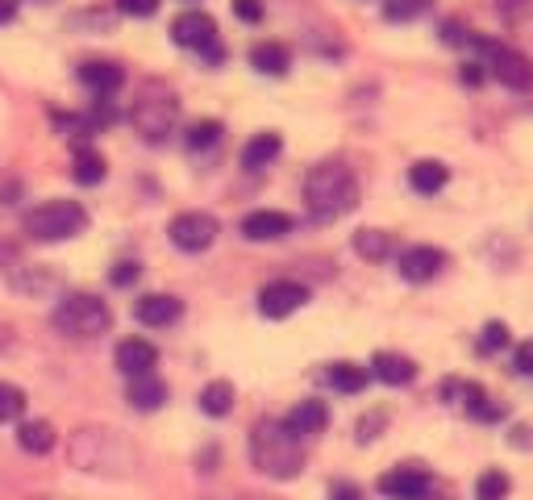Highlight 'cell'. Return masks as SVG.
Returning a JSON list of instances; mask_svg holds the SVG:
<instances>
[{
	"label": "cell",
	"mask_w": 533,
	"mask_h": 500,
	"mask_svg": "<svg viewBox=\"0 0 533 500\" xmlns=\"http://www.w3.org/2000/svg\"><path fill=\"white\" fill-rule=\"evenodd\" d=\"M475 500H509V475L504 471H484L475 480Z\"/></svg>",
	"instance_id": "obj_30"
},
{
	"label": "cell",
	"mask_w": 533,
	"mask_h": 500,
	"mask_svg": "<svg viewBox=\"0 0 533 500\" xmlns=\"http://www.w3.org/2000/svg\"><path fill=\"white\" fill-rule=\"evenodd\" d=\"M180 313H184V305H180L175 296H167V292L142 296L138 305H134V317H138L142 325H155V330H163V325H175V321H180Z\"/></svg>",
	"instance_id": "obj_16"
},
{
	"label": "cell",
	"mask_w": 533,
	"mask_h": 500,
	"mask_svg": "<svg viewBox=\"0 0 533 500\" xmlns=\"http://www.w3.org/2000/svg\"><path fill=\"white\" fill-rule=\"evenodd\" d=\"M125 400H130L138 413H155V409H163V400H167V384L159 380L155 371L138 375V380H130V392H125Z\"/></svg>",
	"instance_id": "obj_19"
},
{
	"label": "cell",
	"mask_w": 533,
	"mask_h": 500,
	"mask_svg": "<svg viewBox=\"0 0 533 500\" xmlns=\"http://www.w3.org/2000/svg\"><path fill=\"white\" fill-rule=\"evenodd\" d=\"M17 17V5H13V0H0V25H9Z\"/></svg>",
	"instance_id": "obj_41"
},
{
	"label": "cell",
	"mask_w": 533,
	"mask_h": 500,
	"mask_svg": "<svg viewBox=\"0 0 533 500\" xmlns=\"http://www.w3.org/2000/svg\"><path fill=\"white\" fill-rule=\"evenodd\" d=\"M288 234H292V217L279 209H255L242 217V238H250V242H275Z\"/></svg>",
	"instance_id": "obj_13"
},
{
	"label": "cell",
	"mask_w": 533,
	"mask_h": 500,
	"mask_svg": "<svg viewBox=\"0 0 533 500\" xmlns=\"http://www.w3.org/2000/svg\"><path fill=\"white\" fill-rule=\"evenodd\" d=\"M9 284H13L17 292H30V296H42V292H55V288H59V280H55V275H50L46 267H21Z\"/></svg>",
	"instance_id": "obj_27"
},
{
	"label": "cell",
	"mask_w": 533,
	"mask_h": 500,
	"mask_svg": "<svg viewBox=\"0 0 533 500\" xmlns=\"http://www.w3.org/2000/svg\"><path fill=\"white\" fill-rule=\"evenodd\" d=\"M446 180H450V171H446V163H438V159H421V163L409 167V184H413V192H421V196L442 192Z\"/></svg>",
	"instance_id": "obj_21"
},
{
	"label": "cell",
	"mask_w": 533,
	"mask_h": 500,
	"mask_svg": "<svg viewBox=\"0 0 533 500\" xmlns=\"http://www.w3.org/2000/svg\"><path fill=\"white\" fill-rule=\"evenodd\" d=\"M379 492H384L388 500H429V492H434V475H429L425 467H396L388 471L384 480H379Z\"/></svg>",
	"instance_id": "obj_10"
},
{
	"label": "cell",
	"mask_w": 533,
	"mask_h": 500,
	"mask_svg": "<svg viewBox=\"0 0 533 500\" xmlns=\"http://www.w3.org/2000/svg\"><path fill=\"white\" fill-rule=\"evenodd\" d=\"M325 380H329V388H334V392L354 396V392H363V388H367L371 371H367V367H359V363H329Z\"/></svg>",
	"instance_id": "obj_22"
},
{
	"label": "cell",
	"mask_w": 533,
	"mask_h": 500,
	"mask_svg": "<svg viewBox=\"0 0 533 500\" xmlns=\"http://www.w3.org/2000/svg\"><path fill=\"white\" fill-rule=\"evenodd\" d=\"M442 267H446V255H442L438 246H409L400 255V275L409 284H429Z\"/></svg>",
	"instance_id": "obj_12"
},
{
	"label": "cell",
	"mask_w": 533,
	"mask_h": 500,
	"mask_svg": "<svg viewBox=\"0 0 533 500\" xmlns=\"http://www.w3.org/2000/svg\"><path fill=\"white\" fill-rule=\"evenodd\" d=\"M354 250H359L367 263H384L392 250H396V242L384 230H359V234H354Z\"/></svg>",
	"instance_id": "obj_26"
},
{
	"label": "cell",
	"mask_w": 533,
	"mask_h": 500,
	"mask_svg": "<svg viewBox=\"0 0 533 500\" xmlns=\"http://www.w3.org/2000/svg\"><path fill=\"white\" fill-rule=\"evenodd\" d=\"M513 367H517L521 375H533V342H521V346H517V355H513Z\"/></svg>",
	"instance_id": "obj_38"
},
{
	"label": "cell",
	"mask_w": 533,
	"mask_h": 500,
	"mask_svg": "<svg viewBox=\"0 0 533 500\" xmlns=\"http://www.w3.org/2000/svg\"><path fill=\"white\" fill-rule=\"evenodd\" d=\"M234 409V384L230 380H213L200 388V413L205 417H225Z\"/></svg>",
	"instance_id": "obj_25"
},
{
	"label": "cell",
	"mask_w": 533,
	"mask_h": 500,
	"mask_svg": "<svg viewBox=\"0 0 533 500\" xmlns=\"http://www.w3.org/2000/svg\"><path fill=\"white\" fill-rule=\"evenodd\" d=\"M221 121H196L192 130H188V150H209V146H217L221 142Z\"/></svg>",
	"instance_id": "obj_31"
},
{
	"label": "cell",
	"mask_w": 533,
	"mask_h": 500,
	"mask_svg": "<svg viewBox=\"0 0 533 500\" xmlns=\"http://www.w3.org/2000/svg\"><path fill=\"white\" fill-rule=\"evenodd\" d=\"M525 5H529V0H500V13H504V17H517Z\"/></svg>",
	"instance_id": "obj_40"
},
{
	"label": "cell",
	"mask_w": 533,
	"mask_h": 500,
	"mask_svg": "<svg viewBox=\"0 0 533 500\" xmlns=\"http://www.w3.org/2000/svg\"><path fill=\"white\" fill-rule=\"evenodd\" d=\"M230 500H275V496H230Z\"/></svg>",
	"instance_id": "obj_43"
},
{
	"label": "cell",
	"mask_w": 533,
	"mask_h": 500,
	"mask_svg": "<svg viewBox=\"0 0 533 500\" xmlns=\"http://www.w3.org/2000/svg\"><path fill=\"white\" fill-rule=\"evenodd\" d=\"M117 9L125 17H155L159 13V0H117Z\"/></svg>",
	"instance_id": "obj_35"
},
{
	"label": "cell",
	"mask_w": 533,
	"mask_h": 500,
	"mask_svg": "<svg viewBox=\"0 0 533 500\" xmlns=\"http://www.w3.org/2000/svg\"><path fill=\"white\" fill-rule=\"evenodd\" d=\"M479 346H484V350H504V346H509V325H504V321H488L484 334H479Z\"/></svg>",
	"instance_id": "obj_34"
},
{
	"label": "cell",
	"mask_w": 533,
	"mask_h": 500,
	"mask_svg": "<svg viewBox=\"0 0 533 500\" xmlns=\"http://www.w3.org/2000/svg\"><path fill=\"white\" fill-rule=\"evenodd\" d=\"M250 463H255L267 480H296L304 467V446L284 421H259L250 430Z\"/></svg>",
	"instance_id": "obj_3"
},
{
	"label": "cell",
	"mask_w": 533,
	"mask_h": 500,
	"mask_svg": "<svg viewBox=\"0 0 533 500\" xmlns=\"http://www.w3.org/2000/svg\"><path fill=\"white\" fill-rule=\"evenodd\" d=\"M463 396H467V413H471L475 421H500V417H504V409H500V405H492V396H488L484 388L467 384V388H463Z\"/></svg>",
	"instance_id": "obj_29"
},
{
	"label": "cell",
	"mask_w": 533,
	"mask_h": 500,
	"mask_svg": "<svg viewBox=\"0 0 533 500\" xmlns=\"http://www.w3.org/2000/svg\"><path fill=\"white\" fill-rule=\"evenodd\" d=\"M221 234V225L213 213H180V217H171L167 225V238L175 250H184V255H200V250H209Z\"/></svg>",
	"instance_id": "obj_9"
},
{
	"label": "cell",
	"mask_w": 533,
	"mask_h": 500,
	"mask_svg": "<svg viewBox=\"0 0 533 500\" xmlns=\"http://www.w3.org/2000/svg\"><path fill=\"white\" fill-rule=\"evenodd\" d=\"M471 46L484 55V63L492 67L496 80L509 88V92H529L533 88V63L525 50L517 46H504V42H492V38H471Z\"/></svg>",
	"instance_id": "obj_7"
},
{
	"label": "cell",
	"mask_w": 533,
	"mask_h": 500,
	"mask_svg": "<svg viewBox=\"0 0 533 500\" xmlns=\"http://www.w3.org/2000/svg\"><path fill=\"white\" fill-rule=\"evenodd\" d=\"M279 150H284V138H279V134H255L242 146V167L246 171H263L267 163L279 159Z\"/></svg>",
	"instance_id": "obj_20"
},
{
	"label": "cell",
	"mask_w": 533,
	"mask_h": 500,
	"mask_svg": "<svg viewBox=\"0 0 533 500\" xmlns=\"http://www.w3.org/2000/svg\"><path fill=\"white\" fill-rule=\"evenodd\" d=\"M88 225L80 200H46V205L25 213V234L34 242H67Z\"/></svg>",
	"instance_id": "obj_6"
},
{
	"label": "cell",
	"mask_w": 533,
	"mask_h": 500,
	"mask_svg": "<svg viewBox=\"0 0 533 500\" xmlns=\"http://www.w3.org/2000/svg\"><path fill=\"white\" fill-rule=\"evenodd\" d=\"M354 205H359V180H354L346 163L329 159L304 175V209H309L313 221H338Z\"/></svg>",
	"instance_id": "obj_2"
},
{
	"label": "cell",
	"mask_w": 533,
	"mask_h": 500,
	"mask_svg": "<svg viewBox=\"0 0 533 500\" xmlns=\"http://www.w3.org/2000/svg\"><path fill=\"white\" fill-rule=\"evenodd\" d=\"M250 67H259L263 75H284L292 67V55H288L284 42H259L250 50Z\"/></svg>",
	"instance_id": "obj_23"
},
{
	"label": "cell",
	"mask_w": 533,
	"mask_h": 500,
	"mask_svg": "<svg viewBox=\"0 0 533 500\" xmlns=\"http://www.w3.org/2000/svg\"><path fill=\"white\" fill-rule=\"evenodd\" d=\"M71 175H75V184H100L105 180V159L96 155V150H75V167H71Z\"/></svg>",
	"instance_id": "obj_28"
},
{
	"label": "cell",
	"mask_w": 533,
	"mask_h": 500,
	"mask_svg": "<svg viewBox=\"0 0 533 500\" xmlns=\"http://www.w3.org/2000/svg\"><path fill=\"white\" fill-rule=\"evenodd\" d=\"M25 413V392L0 380V421H17Z\"/></svg>",
	"instance_id": "obj_32"
},
{
	"label": "cell",
	"mask_w": 533,
	"mask_h": 500,
	"mask_svg": "<svg viewBox=\"0 0 533 500\" xmlns=\"http://www.w3.org/2000/svg\"><path fill=\"white\" fill-rule=\"evenodd\" d=\"M50 321H55V330L67 338H100L113 325V313L105 300L92 292H67L55 305V313H50Z\"/></svg>",
	"instance_id": "obj_4"
},
{
	"label": "cell",
	"mask_w": 533,
	"mask_h": 500,
	"mask_svg": "<svg viewBox=\"0 0 533 500\" xmlns=\"http://www.w3.org/2000/svg\"><path fill=\"white\" fill-rule=\"evenodd\" d=\"M304 300H309V288L296 284V280H275L259 292V313L263 317H292L296 309H304Z\"/></svg>",
	"instance_id": "obj_11"
},
{
	"label": "cell",
	"mask_w": 533,
	"mask_h": 500,
	"mask_svg": "<svg viewBox=\"0 0 533 500\" xmlns=\"http://www.w3.org/2000/svg\"><path fill=\"white\" fill-rule=\"evenodd\" d=\"M67 459L88 475H113L117 480V475H130L138 467V450L109 425H80L67 442Z\"/></svg>",
	"instance_id": "obj_1"
},
{
	"label": "cell",
	"mask_w": 533,
	"mask_h": 500,
	"mask_svg": "<svg viewBox=\"0 0 533 500\" xmlns=\"http://www.w3.org/2000/svg\"><path fill=\"white\" fill-rule=\"evenodd\" d=\"M80 84H88L96 96H113L125 84V67L109 63V59H92V63L80 67Z\"/></svg>",
	"instance_id": "obj_18"
},
{
	"label": "cell",
	"mask_w": 533,
	"mask_h": 500,
	"mask_svg": "<svg viewBox=\"0 0 533 500\" xmlns=\"http://www.w3.org/2000/svg\"><path fill=\"white\" fill-rule=\"evenodd\" d=\"M117 371L121 375H130V380H138V375H150L155 371V363H159V350L150 346L146 338H125L121 346H117Z\"/></svg>",
	"instance_id": "obj_14"
},
{
	"label": "cell",
	"mask_w": 533,
	"mask_h": 500,
	"mask_svg": "<svg viewBox=\"0 0 533 500\" xmlns=\"http://www.w3.org/2000/svg\"><path fill=\"white\" fill-rule=\"evenodd\" d=\"M175 117H180V100H175V92L163 84V80H150L142 84L134 109H130V121L134 130L146 138V142H163L171 130H175Z\"/></svg>",
	"instance_id": "obj_5"
},
{
	"label": "cell",
	"mask_w": 533,
	"mask_h": 500,
	"mask_svg": "<svg viewBox=\"0 0 533 500\" xmlns=\"http://www.w3.org/2000/svg\"><path fill=\"white\" fill-rule=\"evenodd\" d=\"M429 9V0H388L384 5V13L392 17V21H413V17H421Z\"/></svg>",
	"instance_id": "obj_33"
},
{
	"label": "cell",
	"mask_w": 533,
	"mask_h": 500,
	"mask_svg": "<svg viewBox=\"0 0 533 500\" xmlns=\"http://www.w3.org/2000/svg\"><path fill=\"white\" fill-rule=\"evenodd\" d=\"M329 500H363V492L354 484H334V488H329Z\"/></svg>",
	"instance_id": "obj_39"
},
{
	"label": "cell",
	"mask_w": 533,
	"mask_h": 500,
	"mask_svg": "<svg viewBox=\"0 0 533 500\" xmlns=\"http://www.w3.org/2000/svg\"><path fill=\"white\" fill-rule=\"evenodd\" d=\"M234 17L238 21H263V5L259 0H234Z\"/></svg>",
	"instance_id": "obj_36"
},
{
	"label": "cell",
	"mask_w": 533,
	"mask_h": 500,
	"mask_svg": "<svg viewBox=\"0 0 533 500\" xmlns=\"http://www.w3.org/2000/svg\"><path fill=\"white\" fill-rule=\"evenodd\" d=\"M17 446L30 450V455H46V450H55V425L50 421H21Z\"/></svg>",
	"instance_id": "obj_24"
},
{
	"label": "cell",
	"mask_w": 533,
	"mask_h": 500,
	"mask_svg": "<svg viewBox=\"0 0 533 500\" xmlns=\"http://www.w3.org/2000/svg\"><path fill=\"white\" fill-rule=\"evenodd\" d=\"M171 42L175 46H188V50H200L209 63H221L225 50L217 46V21L209 13H180L171 21Z\"/></svg>",
	"instance_id": "obj_8"
},
{
	"label": "cell",
	"mask_w": 533,
	"mask_h": 500,
	"mask_svg": "<svg viewBox=\"0 0 533 500\" xmlns=\"http://www.w3.org/2000/svg\"><path fill=\"white\" fill-rule=\"evenodd\" d=\"M5 350H9V325L0 321V355H5Z\"/></svg>",
	"instance_id": "obj_42"
},
{
	"label": "cell",
	"mask_w": 533,
	"mask_h": 500,
	"mask_svg": "<svg viewBox=\"0 0 533 500\" xmlns=\"http://www.w3.org/2000/svg\"><path fill=\"white\" fill-rule=\"evenodd\" d=\"M371 375L379 384H392V388H404V384H413V375H417V363L409 355H396V350H379V355L371 359Z\"/></svg>",
	"instance_id": "obj_15"
},
{
	"label": "cell",
	"mask_w": 533,
	"mask_h": 500,
	"mask_svg": "<svg viewBox=\"0 0 533 500\" xmlns=\"http://www.w3.org/2000/svg\"><path fill=\"white\" fill-rule=\"evenodd\" d=\"M284 425L296 438H313L329 425V405H325V400H300V405L284 417Z\"/></svg>",
	"instance_id": "obj_17"
},
{
	"label": "cell",
	"mask_w": 533,
	"mask_h": 500,
	"mask_svg": "<svg viewBox=\"0 0 533 500\" xmlns=\"http://www.w3.org/2000/svg\"><path fill=\"white\" fill-rule=\"evenodd\" d=\"M138 271H142V267H138V263H130V259H125V263H117V267H113V284H117V288L134 284V280H138Z\"/></svg>",
	"instance_id": "obj_37"
}]
</instances>
